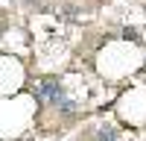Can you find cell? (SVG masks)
<instances>
[{
	"label": "cell",
	"mask_w": 146,
	"mask_h": 141,
	"mask_svg": "<svg viewBox=\"0 0 146 141\" xmlns=\"http://www.w3.org/2000/svg\"><path fill=\"white\" fill-rule=\"evenodd\" d=\"M35 97H38V103H44V106H58V103H64L62 82H58L56 77H41L38 82H35Z\"/></svg>",
	"instance_id": "6da1fadb"
},
{
	"label": "cell",
	"mask_w": 146,
	"mask_h": 141,
	"mask_svg": "<svg viewBox=\"0 0 146 141\" xmlns=\"http://www.w3.org/2000/svg\"><path fill=\"white\" fill-rule=\"evenodd\" d=\"M96 141H117V129H114V126H102Z\"/></svg>",
	"instance_id": "7a4b0ae2"
},
{
	"label": "cell",
	"mask_w": 146,
	"mask_h": 141,
	"mask_svg": "<svg viewBox=\"0 0 146 141\" xmlns=\"http://www.w3.org/2000/svg\"><path fill=\"white\" fill-rule=\"evenodd\" d=\"M123 38H126V41H135V44H137V41H140V32H137V30H131V27H126V30H123Z\"/></svg>",
	"instance_id": "3957f363"
}]
</instances>
